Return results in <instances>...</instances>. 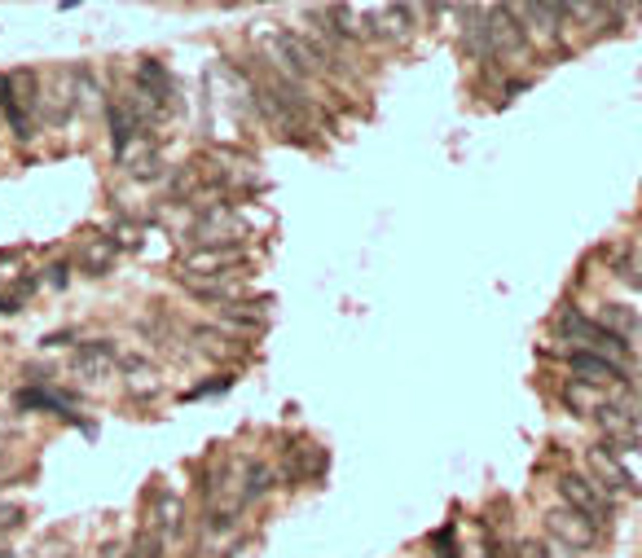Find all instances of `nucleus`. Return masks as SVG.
<instances>
[{
  "label": "nucleus",
  "mask_w": 642,
  "mask_h": 558,
  "mask_svg": "<svg viewBox=\"0 0 642 558\" xmlns=\"http://www.w3.org/2000/svg\"><path fill=\"white\" fill-rule=\"evenodd\" d=\"M124 558H163V541L154 537L150 528H141V532H137V541L128 545V554H124Z\"/></svg>",
  "instance_id": "dca6fc26"
},
{
  "label": "nucleus",
  "mask_w": 642,
  "mask_h": 558,
  "mask_svg": "<svg viewBox=\"0 0 642 558\" xmlns=\"http://www.w3.org/2000/svg\"><path fill=\"white\" fill-rule=\"evenodd\" d=\"M563 405L572 409V414H581V418H594L603 409V396L594 392V387H585V383H577V378H568V383H563Z\"/></svg>",
  "instance_id": "4468645a"
},
{
  "label": "nucleus",
  "mask_w": 642,
  "mask_h": 558,
  "mask_svg": "<svg viewBox=\"0 0 642 558\" xmlns=\"http://www.w3.org/2000/svg\"><path fill=\"white\" fill-rule=\"evenodd\" d=\"M546 528H550V541H559L563 550H594V545H599V532H594L581 515H572L568 506H563V510H550V515H546Z\"/></svg>",
  "instance_id": "6e6552de"
},
{
  "label": "nucleus",
  "mask_w": 642,
  "mask_h": 558,
  "mask_svg": "<svg viewBox=\"0 0 642 558\" xmlns=\"http://www.w3.org/2000/svg\"><path fill=\"white\" fill-rule=\"evenodd\" d=\"M256 49L269 58L273 66V75H282V80H295V84H304L308 75H317L321 66L313 58V49L304 44L300 31H282V27H256Z\"/></svg>",
  "instance_id": "f257e3e1"
},
{
  "label": "nucleus",
  "mask_w": 642,
  "mask_h": 558,
  "mask_svg": "<svg viewBox=\"0 0 642 558\" xmlns=\"http://www.w3.org/2000/svg\"><path fill=\"white\" fill-rule=\"evenodd\" d=\"M273 488H278V471H273L269 462H247L242 466V506H247V501H260V497H269Z\"/></svg>",
  "instance_id": "f8f14e48"
},
{
  "label": "nucleus",
  "mask_w": 642,
  "mask_h": 558,
  "mask_svg": "<svg viewBox=\"0 0 642 558\" xmlns=\"http://www.w3.org/2000/svg\"><path fill=\"white\" fill-rule=\"evenodd\" d=\"M18 528H22V510L5 506V510H0V541H5V532H18Z\"/></svg>",
  "instance_id": "f3484780"
},
{
  "label": "nucleus",
  "mask_w": 642,
  "mask_h": 558,
  "mask_svg": "<svg viewBox=\"0 0 642 558\" xmlns=\"http://www.w3.org/2000/svg\"><path fill=\"white\" fill-rule=\"evenodd\" d=\"M106 119H110V137H115V150L119 145H128L132 137H141V119L132 115V106L124 102V97H119V102H106Z\"/></svg>",
  "instance_id": "ddd939ff"
},
{
  "label": "nucleus",
  "mask_w": 642,
  "mask_h": 558,
  "mask_svg": "<svg viewBox=\"0 0 642 558\" xmlns=\"http://www.w3.org/2000/svg\"><path fill=\"white\" fill-rule=\"evenodd\" d=\"M62 343H71V330H62V334H49V339H44V348H62Z\"/></svg>",
  "instance_id": "4be33fe9"
},
{
  "label": "nucleus",
  "mask_w": 642,
  "mask_h": 558,
  "mask_svg": "<svg viewBox=\"0 0 642 558\" xmlns=\"http://www.w3.org/2000/svg\"><path fill=\"white\" fill-rule=\"evenodd\" d=\"M66 273H71V269H66V264H53V269L44 273V282H49L53 290H62V286H66Z\"/></svg>",
  "instance_id": "aec40b11"
},
{
  "label": "nucleus",
  "mask_w": 642,
  "mask_h": 558,
  "mask_svg": "<svg viewBox=\"0 0 642 558\" xmlns=\"http://www.w3.org/2000/svg\"><path fill=\"white\" fill-rule=\"evenodd\" d=\"M14 102V93H9V75H0V110Z\"/></svg>",
  "instance_id": "5701e85b"
},
{
  "label": "nucleus",
  "mask_w": 642,
  "mask_h": 558,
  "mask_svg": "<svg viewBox=\"0 0 642 558\" xmlns=\"http://www.w3.org/2000/svg\"><path fill=\"white\" fill-rule=\"evenodd\" d=\"M559 493H563V506L572 510V515H581L585 523H590L594 532H607L612 528V519H616V506H612V497H603L599 488L590 484L585 475L577 471H568L559 479Z\"/></svg>",
  "instance_id": "f03ea898"
},
{
  "label": "nucleus",
  "mask_w": 642,
  "mask_h": 558,
  "mask_svg": "<svg viewBox=\"0 0 642 558\" xmlns=\"http://www.w3.org/2000/svg\"><path fill=\"white\" fill-rule=\"evenodd\" d=\"M115 370H119L115 339H93V343H80V348H75V374L88 378V383H106Z\"/></svg>",
  "instance_id": "0eeeda50"
},
{
  "label": "nucleus",
  "mask_w": 642,
  "mask_h": 558,
  "mask_svg": "<svg viewBox=\"0 0 642 558\" xmlns=\"http://www.w3.org/2000/svg\"><path fill=\"white\" fill-rule=\"evenodd\" d=\"M585 466H590V475H585V479H590L603 497H638L634 475H629L625 466L616 462V453H607L603 444H599V449H585Z\"/></svg>",
  "instance_id": "39448f33"
},
{
  "label": "nucleus",
  "mask_w": 642,
  "mask_h": 558,
  "mask_svg": "<svg viewBox=\"0 0 642 558\" xmlns=\"http://www.w3.org/2000/svg\"><path fill=\"white\" fill-rule=\"evenodd\" d=\"M603 330L629 343V334L638 330V321H634V312H629V308H621V304H607V308H603Z\"/></svg>",
  "instance_id": "2eb2a0df"
},
{
  "label": "nucleus",
  "mask_w": 642,
  "mask_h": 558,
  "mask_svg": "<svg viewBox=\"0 0 642 558\" xmlns=\"http://www.w3.org/2000/svg\"><path fill=\"white\" fill-rule=\"evenodd\" d=\"M132 93L146 97V102L154 110H163V115H172V106H176V88H172L168 66L154 62V58H146V62L137 66V84H132Z\"/></svg>",
  "instance_id": "423d86ee"
},
{
  "label": "nucleus",
  "mask_w": 642,
  "mask_h": 558,
  "mask_svg": "<svg viewBox=\"0 0 642 558\" xmlns=\"http://www.w3.org/2000/svg\"><path fill=\"white\" fill-rule=\"evenodd\" d=\"M247 264V247H198L181 260V282H212V277H238Z\"/></svg>",
  "instance_id": "20e7f679"
},
{
  "label": "nucleus",
  "mask_w": 642,
  "mask_h": 558,
  "mask_svg": "<svg viewBox=\"0 0 642 558\" xmlns=\"http://www.w3.org/2000/svg\"><path fill=\"white\" fill-rule=\"evenodd\" d=\"M515 558H546V541H519Z\"/></svg>",
  "instance_id": "6ab92c4d"
},
{
  "label": "nucleus",
  "mask_w": 642,
  "mask_h": 558,
  "mask_svg": "<svg viewBox=\"0 0 642 558\" xmlns=\"http://www.w3.org/2000/svg\"><path fill=\"white\" fill-rule=\"evenodd\" d=\"M546 558H572V550H563L559 541H546Z\"/></svg>",
  "instance_id": "412c9836"
},
{
  "label": "nucleus",
  "mask_w": 642,
  "mask_h": 558,
  "mask_svg": "<svg viewBox=\"0 0 642 558\" xmlns=\"http://www.w3.org/2000/svg\"><path fill=\"white\" fill-rule=\"evenodd\" d=\"M150 532L159 541H172L185 532V501L176 493H159L154 497V510H150Z\"/></svg>",
  "instance_id": "1a4fd4ad"
},
{
  "label": "nucleus",
  "mask_w": 642,
  "mask_h": 558,
  "mask_svg": "<svg viewBox=\"0 0 642 558\" xmlns=\"http://www.w3.org/2000/svg\"><path fill=\"white\" fill-rule=\"evenodd\" d=\"M229 383H234V378H229V374H216L212 383H203V387H190V396H212V392H225Z\"/></svg>",
  "instance_id": "a211bd4d"
},
{
  "label": "nucleus",
  "mask_w": 642,
  "mask_h": 558,
  "mask_svg": "<svg viewBox=\"0 0 642 558\" xmlns=\"http://www.w3.org/2000/svg\"><path fill=\"white\" fill-rule=\"evenodd\" d=\"M119 260V247L106 238V233H84L80 238V269L88 277H106Z\"/></svg>",
  "instance_id": "9d476101"
},
{
  "label": "nucleus",
  "mask_w": 642,
  "mask_h": 558,
  "mask_svg": "<svg viewBox=\"0 0 642 558\" xmlns=\"http://www.w3.org/2000/svg\"><path fill=\"white\" fill-rule=\"evenodd\" d=\"M484 36H489L493 58H502V62H519V58H528V27L511 14V5H493V9H484Z\"/></svg>",
  "instance_id": "7ed1b4c3"
},
{
  "label": "nucleus",
  "mask_w": 642,
  "mask_h": 558,
  "mask_svg": "<svg viewBox=\"0 0 642 558\" xmlns=\"http://www.w3.org/2000/svg\"><path fill=\"white\" fill-rule=\"evenodd\" d=\"M568 365H572V374H577V383H585V387H603V383H616V378H621V365L603 361V356H594L585 348L572 352Z\"/></svg>",
  "instance_id": "9b49d317"
}]
</instances>
